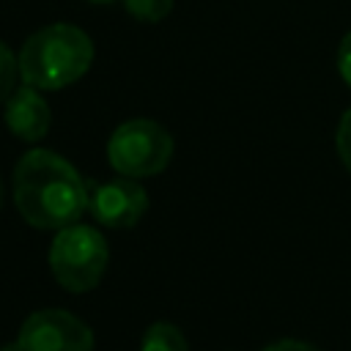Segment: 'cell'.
<instances>
[{
  "label": "cell",
  "instance_id": "cell-1",
  "mask_svg": "<svg viewBox=\"0 0 351 351\" xmlns=\"http://www.w3.org/2000/svg\"><path fill=\"white\" fill-rule=\"evenodd\" d=\"M14 203L27 225L60 230L88 211V184L60 154L33 148L14 167Z\"/></svg>",
  "mask_w": 351,
  "mask_h": 351
},
{
  "label": "cell",
  "instance_id": "cell-2",
  "mask_svg": "<svg viewBox=\"0 0 351 351\" xmlns=\"http://www.w3.org/2000/svg\"><path fill=\"white\" fill-rule=\"evenodd\" d=\"M19 77L36 90H60L77 82L93 60V44L77 25L55 22L36 30L19 49Z\"/></svg>",
  "mask_w": 351,
  "mask_h": 351
},
{
  "label": "cell",
  "instance_id": "cell-3",
  "mask_svg": "<svg viewBox=\"0 0 351 351\" xmlns=\"http://www.w3.org/2000/svg\"><path fill=\"white\" fill-rule=\"evenodd\" d=\"M110 250L104 236L82 222L60 228L49 244V271L71 293H85L96 288L104 277Z\"/></svg>",
  "mask_w": 351,
  "mask_h": 351
},
{
  "label": "cell",
  "instance_id": "cell-4",
  "mask_svg": "<svg viewBox=\"0 0 351 351\" xmlns=\"http://www.w3.org/2000/svg\"><path fill=\"white\" fill-rule=\"evenodd\" d=\"M173 156V137L170 132L148 118H132L121 123L110 143L107 159L118 176L126 178H151L167 167Z\"/></svg>",
  "mask_w": 351,
  "mask_h": 351
},
{
  "label": "cell",
  "instance_id": "cell-5",
  "mask_svg": "<svg viewBox=\"0 0 351 351\" xmlns=\"http://www.w3.org/2000/svg\"><path fill=\"white\" fill-rule=\"evenodd\" d=\"M16 343L22 351H93V332L74 313L47 307L22 321Z\"/></svg>",
  "mask_w": 351,
  "mask_h": 351
},
{
  "label": "cell",
  "instance_id": "cell-6",
  "mask_svg": "<svg viewBox=\"0 0 351 351\" xmlns=\"http://www.w3.org/2000/svg\"><path fill=\"white\" fill-rule=\"evenodd\" d=\"M88 211L104 228H134L148 211V195L137 178L115 176L88 186Z\"/></svg>",
  "mask_w": 351,
  "mask_h": 351
},
{
  "label": "cell",
  "instance_id": "cell-7",
  "mask_svg": "<svg viewBox=\"0 0 351 351\" xmlns=\"http://www.w3.org/2000/svg\"><path fill=\"white\" fill-rule=\"evenodd\" d=\"M3 118H5L8 132H11L14 137H19V140H27V143L41 140V137L49 132V123H52L49 104H47L44 96H41L36 88H30V85L16 88V90L5 99Z\"/></svg>",
  "mask_w": 351,
  "mask_h": 351
},
{
  "label": "cell",
  "instance_id": "cell-8",
  "mask_svg": "<svg viewBox=\"0 0 351 351\" xmlns=\"http://www.w3.org/2000/svg\"><path fill=\"white\" fill-rule=\"evenodd\" d=\"M140 351H189V346H186L184 332L176 324L156 321V324H151L145 329Z\"/></svg>",
  "mask_w": 351,
  "mask_h": 351
},
{
  "label": "cell",
  "instance_id": "cell-9",
  "mask_svg": "<svg viewBox=\"0 0 351 351\" xmlns=\"http://www.w3.org/2000/svg\"><path fill=\"white\" fill-rule=\"evenodd\" d=\"M123 5L140 22H159L170 14L173 0H123Z\"/></svg>",
  "mask_w": 351,
  "mask_h": 351
},
{
  "label": "cell",
  "instance_id": "cell-10",
  "mask_svg": "<svg viewBox=\"0 0 351 351\" xmlns=\"http://www.w3.org/2000/svg\"><path fill=\"white\" fill-rule=\"evenodd\" d=\"M16 74H19V60H16V55L0 41V101H5V99L16 90V88H14Z\"/></svg>",
  "mask_w": 351,
  "mask_h": 351
},
{
  "label": "cell",
  "instance_id": "cell-11",
  "mask_svg": "<svg viewBox=\"0 0 351 351\" xmlns=\"http://www.w3.org/2000/svg\"><path fill=\"white\" fill-rule=\"evenodd\" d=\"M335 145H337V156L343 162V167L351 173V107L346 110V115L337 123V134H335Z\"/></svg>",
  "mask_w": 351,
  "mask_h": 351
},
{
  "label": "cell",
  "instance_id": "cell-12",
  "mask_svg": "<svg viewBox=\"0 0 351 351\" xmlns=\"http://www.w3.org/2000/svg\"><path fill=\"white\" fill-rule=\"evenodd\" d=\"M337 71H340L343 82L351 88V33H346L337 47Z\"/></svg>",
  "mask_w": 351,
  "mask_h": 351
},
{
  "label": "cell",
  "instance_id": "cell-13",
  "mask_svg": "<svg viewBox=\"0 0 351 351\" xmlns=\"http://www.w3.org/2000/svg\"><path fill=\"white\" fill-rule=\"evenodd\" d=\"M263 351H318L315 346L304 343V340H293V337H285V340H277L271 346H266Z\"/></svg>",
  "mask_w": 351,
  "mask_h": 351
},
{
  "label": "cell",
  "instance_id": "cell-14",
  "mask_svg": "<svg viewBox=\"0 0 351 351\" xmlns=\"http://www.w3.org/2000/svg\"><path fill=\"white\" fill-rule=\"evenodd\" d=\"M0 351H22V348H19V343L14 340V343H5V346H3Z\"/></svg>",
  "mask_w": 351,
  "mask_h": 351
},
{
  "label": "cell",
  "instance_id": "cell-15",
  "mask_svg": "<svg viewBox=\"0 0 351 351\" xmlns=\"http://www.w3.org/2000/svg\"><path fill=\"white\" fill-rule=\"evenodd\" d=\"M0 206H3V181H0Z\"/></svg>",
  "mask_w": 351,
  "mask_h": 351
},
{
  "label": "cell",
  "instance_id": "cell-16",
  "mask_svg": "<svg viewBox=\"0 0 351 351\" xmlns=\"http://www.w3.org/2000/svg\"><path fill=\"white\" fill-rule=\"evenodd\" d=\"M88 3H112V0H88Z\"/></svg>",
  "mask_w": 351,
  "mask_h": 351
}]
</instances>
